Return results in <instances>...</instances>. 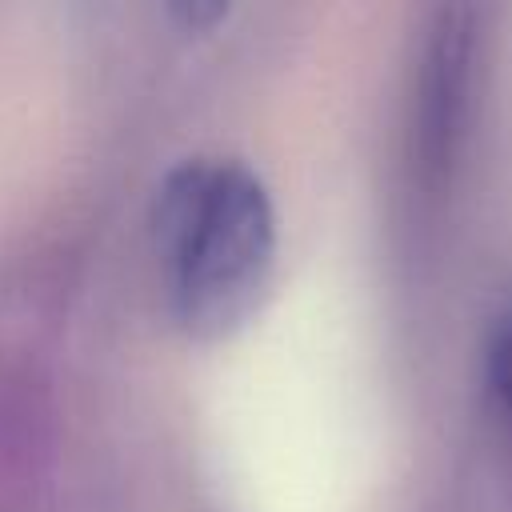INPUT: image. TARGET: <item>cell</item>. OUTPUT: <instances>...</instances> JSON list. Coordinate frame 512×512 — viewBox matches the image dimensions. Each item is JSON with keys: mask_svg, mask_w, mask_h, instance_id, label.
I'll return each mask as SVG.
<instances>
[{"mask_svg": "<svg viewBox=\"0 0 512 512\" xmlns=\"http://www.w3.org/2000/svg\"><path fill=\"white\" fill-rule=\"evenodd\" d=\"M156 256L172 320L196 340L232 336L272 280L276 216L260 176L236 160H188L156 196Z\"/></svg>", "mask_w": 512, "mask_h": 512, "instance_id": "1", "label": "cell"}, {"mask_svg": "<svg viewBox=\"0 0 512 512\" xmlns=\"http://www.w3.org/2000/svg\"><path fill=\"white\" fill-rule=\"evenodd\" d=\"M472 52L476 36L468 12H444L424 52L416 100V156L428 180H436L444 164H452L472 96Z\"/></svg>", "mask_w": 512, "mask_h": 512, "instance_id": "2", "label": "cell"}, {"mask_svg": "<svg viewBox=\"0 0 512 512\" xmlns=\"http://www.w3.org/2000/svg\"><path fill=\"white\" fill-rule=\"evenodd\" d=\"M484 380H488L496 412L512 424V304L492 324V336L484 348Z\"/></svg>", "mask_w": 512, "mask_h": 512, "instance_id": "3", "label": "cell"}, {"mask_svg": "<svg viewBox=\"0 0 512 512\" xmlns=\"http://www.w3.org/2000/svg\"><path fill=\"white\" fill-rule=\"evenodd\" d=\"M172 16L184 20L188 28H208V24L224 20L228 8H224V4H180V8H172Z\"/></svg>", "mask_w": 512, "mask_h": 512, "instance_id": "4", "label": "cell"}]
</instances>
